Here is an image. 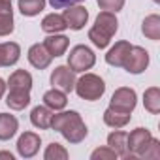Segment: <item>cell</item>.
<instances>
[{
    "instance_id": "obj_1",
    "label": "cell",
    "mask_w": 160,
    "mask_h": 160,
    "mask_svg": "<svg viewBox=\"0 0 160 160\" xmlns=\"http://www.w3.org/2000/svg\"><path fill=\"white\" fill-rule=\"evenodd\" d=\"M51 128L60 132L64 136V139L70 143H81L89 134L87 124L83 122L81 115L77 111H62V113L53 115Z\"/></svg>"
},
{
    "instance_id": "obj_2",
    "label": "cell",
    "mask_w": 160,
    "mask_h": 160,
    "mask_svg": "<svg viewBox=\"0 0 160 160\" xmlns=\"http://www.w3.org/2000/svg\"><path fill=\"white\" fill-rule=\"evenodd\" d=\"M117 28H119V21H117L115 13L104 10V12L98 13V17H96V21H94L92 28L89 30V40H91L98 49H104V47L109 45V42H111V38L115 36Z\"/></svg>"
},
{
    "instance_id": "obj_3",
    "label": "cell",
    "mask_w": 160,
    "mask_h": 160,
    "mask_svg": "<svg viewBox=\"0 0 160 160\" xmlns=\"http://www.w3.org/2000/svg\"><path fill=\"white\" fill-rule=\"evenodd\" d=\"M75 92L79 98H83V100H89V102H94L98 98L104 96L106 92V83H104V79L96 73H85L81 79H77L75 85H73Z\"/></svg>"
},
{
    "instance_id": "obj_4",
    "label": "cell",
    "mask_w": 160,
    "mask_h": 160,
    "mask_svg": "<svg viewBox=\"0 0 160 160\" xmlns=\"http://www.w3.org/2000/svg\"><path fill=\"white\" fill-rule=\"evenodd\" d=\"M94 62H96V55L87 45H75L68 55V66L73 72H87L94 66Z\"/></svg>"
},
{
    "instance_id": "obj_5",
    "label": "cell",
    "mask_w": 160,
    "mask_h": 160,
    "mask_svg": "<svg viewBox=\"0 0 160 160\" xmlns=\"http://www.w3.org/2000/svg\"><path fill=\"white\" fill-rule=\"evenodd\" d=\"M147 66H149V53L143 47L132 45L128 55H126V60H124L122 68L128 73H141V72H145Z\"/></svg>"
},
{
    "instance_id": "obj_6",
    "label": "cell",
    "mask_w": 160,
    "mask_h": 160,
    "mask_svg": "<svg viewBox=\"0 0 160 160\" xmlns=\"http://www.w3.org/2000/svg\"><path fill=\"white\" fill-rule=\"evenodd\" d=\"M136 91L130 89V87H121L113 92L111 96V102H109V108L117 109V111H122V113H132L134 108H136Z\"/></svg>"
},
{
    "instance_id": "obj_7",
    "label": "cell",
    "mask_w": 160,
    "mask_h": 160,
    "mask_svg": "<svg viewBox=\"0 0 160 160\" xmlns=\"http://www.w3.org/2000/svg\"><path fill=\"white\" fill-rule=\"evenodd\" d=\"M51 85L62 92H72L75 85V72L70 66H57L51 73Z\"/></svg>"
},
{
    "instance_id": "obj_8",
    "label": "cell",
    "mask_w": 160,
    "mask_h": 160,
    "mask_svg": "<svg viewBox=\"0 0 160 160\" xmlns=\"http://www.w3.org/2000/svg\"><path fill=\"white\" fill-rule=\"evenodd\" d=\"M151 139H152V136L147 128H136L134 132H130L128 139H126V145H128V152L132 154V158H139L143 149L149 145Z\"/></svg>"
},
{
    "instance_id": "obj_9",
    "label": "cell",
    "mask_w": 160,
    "mask_h": 160,
    "mask_svg": "<svg viewBox=\"0 0 160 160\" xmlns=\"http://www.w3.org/2000/svg\"><path fill=\"white\" fill-rule=\"evenodd\" d=\"M40 145H42V139L38 134L34 132H25L19 136L17 139V152L23 156V158H32L38 151H40Z\"/></svg>"
},
{
    "instance_id": "obj_10",
    "label": "cell",
    "mask_w": 160,
    "mask_h": 160,
    "mask_svg": "<svg viewBox=\"0 0 160 160\" xmlns=\"http://www.w3.org/2000/svg\"><path fill=\"white\" fill-rule=\"evenodd\" d=\"M62 17L72 30H81L89 21V12L83 6H70L68 10H64Z\"/></svg>"
},
{
    "instance_id": "obj_11",
    "label": "cell",
    "mask_w": 160,
    "mask_h": 160,
    "mask_svg": "<svg viewBox=\"0 0 160 160\" xmlns=\"http://www.w3.org/2000/svg\"><path fill=\"white\" fill-rule=\"evenodd\" d=\"M130 42H117L109 51H108V55H106V62L109 64V66H117V68H122V64H124V60H126V55H128V51H130Z\"/></svg>"
},
{
    "instance_id": "obj_12",
    "label": "cell",
    "mask_w": 160,
    "mask_h": 160,
    "mask_svg": "<svg viewBox=\"0 0 160 160\" xmlns=\"http://www.w3.org/2000/svg\"><path fill=\"white\" fill-rule=\"evenodd\" d=\"M53 57L49 55V51L43 47V43H34L30 49H28V62L38 68V70H43L51 64Z\"/></svg>"
},
{
    "instance_id": "obj_13",
    "label": "cell",
    "mask_w": 160,
    "mask_h": 160,
    "mask_svg": "<svg viewBox=\"0 0 160 160\" xmlns=\"http://www.w3.org/2000/svg\"><path fill=\"white\" fill-rule=\"evenodd\" d=\"M126 139H128V134L126 132H121V130H115L108 136V147L115 151L117 156H122V158H132V154L128 152V145H126Z\"/></svg>"
},
{
    "instance_id": "obj_14",
    "label": "cell",
    "mask_w": 160,
    "mask_h": 160,
    "mask_svg": "<svg viewBox=\"0 0 160 160\" xmlns=\"http://www.w3.org/2000/svg\"><path fill=\"white\" fill-rule=\"evenodd\" d=\"M13 32V10L12 0H0V36Z\"/></svg>"
},
{
    "instance_id": "obj_15",
    "label": "cell",
    "mask_w": 160,
    "mask_h": 160,
    "mask_svg": "<svg viewBox=\"0 0 160 160\" xmlns=\"http://www.w3.org/2000/svg\"><path fill=\"white\" fill-rule=\"evenodd\" d=\"M6 87H10V91H27V92H30V89H32V75L27 70H15L10 75Z\"/></svg>"
},
{
    "instance_id": "obj_16",
    "label": "cell",
    "mask_w": 160,
    "mask_h": 160,
    "mask_svg": "<svg viewBox=\"0 0 160 160\" xmlns=\"http://www.w3.org/2000/svg\"><path fill=\"white\" fill-rule=\"evenodd\" d=\"M68 45H70V40H68L66 36H62V34H51V36H47V38L43 40V47L49 51L51 57H60V55H64L66 49H68Z\"/></svg>"
},
{
    "instance_id": "obj_17",
    "label": "cell",
    "mask_w": 160,
    "mask_h": 160,
    "mask_svg": "<svg viewBox=\"0 0 160 160\" xmlns=\"http://www.w3.org/2000/svg\"><path fill=\"white\" fill-rule=\"evenodd\" d=\"M21 57V47L15 42L0 43V64L2 66H13Z\"/></svg>"
},
{
    "instance_id": "obj_18",
    "label": "cell",
    "mask_w": 160,
    "mask_h": 160,
    "mask_svg": "<svg viewBox=\"0 0 160 160\" xmlns=\"http://www.w3.org/2000/svg\"><path fill=\"white\" fill-rule=\"evenodd\" d=\"M19 130V122L13 115L10 113H0V139L8 141L12 139Z\"/></svg>"
},
{
    "instance_id": "obj_19",
    "label": "cell",
    "mask_w": 160,
    "mask_h": 160,
    "mask_svg": "<svg viewBox=\"0 0 160 160\" xmlns=\"http://www.w3.org/2000/svg\"><path fill=\"white\" fill-rule=\"evenodd\" d=\"M51 121H53V111L47 106H36L30 113V122L36 128H51Z\"/></svg>"
},
{
    "instance_id": "obj_20",
    "label": "cell",
    "mask_w": 160,
    "mask_h": 160,
    "mask_svg": "<svg viewBox=\"0 0 160 160\" xmlns=\"http://www.w3.org/2000/svg\"><path fill=\"white\" fill-rule=\"evenodd\" d=\"M43 104H45L51 111H60V109H64L66 104H68L66 92H62V91H58V89L53 87L51 91H47V92L43 94Z\"/></svg>"
},
{
    "instance_id": "obj_21",
    "label": "cell",
    "mask_w": 160,
    "mask_h": 160,
    "mask_svg": "<svg viewBox=\"0 0 160 160\" xmlns=\"http://www.w3.org/2000/svg\"><path fill=\"white\" fill-rule=\"evenodd\" d=\"M66 28H68V25H66L64 17L58 15V13H49L42 21V30L47 32V34H57V32H62Z\"/></svg>"
},
{
    "instance_id": "obj_22",
    "label": "cell",
    "mask_w": 160,
    "mask_h": 160,
    "mask_svg": "<svg viewBox=\"0 0 160 160\" xmlns=\"http://www.w3.org/2000/svg\"><path fill=\"white\" fill-rule=\"evenodd\" d=\"M130 113H122V111H117L113 108H108L104 111V122L111 128H122L130 122Z\"/></svg>"
},
{
    "instance_id": "obj_23",
    "label": "cell",
    "mask_w": 160,
    "mask_h": 160,
    "mask_svg": "<svg viewBox=\"0 0 160 160\" xmlns=\"http://www.w3.org/2000/svg\"><path fill=\"white\" fill-rule=\"evenodd\" d=\"M6 104L10 106V109L21 111L30 104V92H27V91H10V94L6 98Z\"/></svg>"
},
{
    "instance_id": "obj_24",
    "label": "cell",
    "mask_w": 160,
    "mask_h": 160,
    "mask_svg": "<svg viewBox=\"0 0 160 160\" xmlns=\"http://www.w3.org/2000/svg\"><path fill=\"white\" fill-rule=\"evenodd\" d=\"M143 34L149 38V40H160V17L156 13L152 15H147L145 21H143V27H141Z\"/></svg>"
},
{
    "instance_id": "obj_25",
    "label": "cell",
    "mask_w": 160,
    "mask_h": 160,
    "mask_svg": "<svg viewBox=\"0 0 160 160\" xmlns=\"http://www.w3.org/2000/svg\"><path fill=\"white\" fill-rule=\"evenodd\" d=\"M143 106L149 113H158L160 111V89L151 87L143 94Z\"/></svg>"
},
{
    "instance_id": "obj_26",
    "label": "cell",
    "mask_w": 160,
    "mask_h": 160,
    "mask_svg": "<svg viewBox=\"0 0 160 160\" xmlns=\"http://www.w3.org/2000/svg\"><path fill=\"white\" fill-rule=\"evenodd\" d=\"M45 8V0H19V12L27 17H34Z\"/></svg>"
},
{
    "instance_id": "obj_27",
    "label": "cell",
    "mask_w": 160,
    "mask_h": 160,
    "mask_svg": "<svg viewBox=\"0 0 160 160\" xmlns=\"http://www.w3.org/2000/svg\"><path fill=\"white\" fill-rule=\"evenodd\" d=\"M43 158L45 160H66L68 158V151L62 145H58V143H51V145H47V149L43 152Z\"/></svg>"
},
{
    "instance_id": "obj_28",
    "label": "cell",
    "mask_w": 160,
    "mask_h": 160,
    "mask_svg": "<svg viewBox=\"0 0 160 160\" xmlns=\"http://www.w3.org/2000/svg\"><path fill=\"white\" fill-rule=\"evenodd\" d=\"M139 158H151V160L160 158V141L152 138V139L149 141V145L143 149V152H141V156H139Z\"/></svg>"
},
{
    "instance_id": "obj_29",
    "label": "cell",
    "mask_w": 160,
    "mask_h": 160,
    "mask_svg": "<svg viewBox=\"0 0 160 160\" xmlns=\"http://www.w3.org/2000/svg\"><path fill=\"white\" fill-rule=\"evenodd\" d=\"M96 2H98L100 10L113 12V13L121 12V10H122V6H124V0H96Z\"/></svg>"
},
{
    "instance_id": "obj_30",
    "label": "cell",
    "mask_w": 160,
    "mask_h": 160,
    "mask_svg": "<svg viewBox=\"0 0 160 160\" xmlns=\"http://www.w3.org/2000/svg\"><path fill=\"white\" fill-rule=\"evenodd\" d=\"M91 158H92V160H115L117 154H115V151L109 149V147H100V149H96V151L91 154Z\"/></svg>"
},
{
    "instance_id": "obj_31",
    "label": "cell",
    "mask_w": 160,
    "mask_h": 160,
    "mask_svg": "<svg viewBox=\"0 0 160 160\" xmlns=\"http://www.w3.org/2000/svg\"><path fill=\"white\" fill-rule=\"evenodd\" d=\"M79 2H85V0H49V4H51L55 10L70 8V6H73V4H79Z\"/></svg>"
},
{
    "instance_id": "obj_32",
    "label": "cell",
    "mask_w": 160,
    "mask_h": 160,
    "mask_svg": "<svg viewBox=\"0 0 160 160\" xmlns=\"http://www.w3.org/2000/svg\"><path fill=\"white\" fill-rule=\"evenodd\" d=\"M4 92H6V83H4V79H0V98L4 96Z\"/></svg>"
},
{
    "instance_id": "obj_33",
    "label": "cell",
    "mask_w": 160,
    "mask_h": 160,
    "mask_svg": "<svg viewBox=\"0 0 160 160\" xmlns=\"http://www.w3.org/2000/svg\"><path fill=\"white\" fill-rule=\"evenodd\" d=\"M0 158H10V160H13V154L8 152V151H2V152H0Z\"/></svg>"
},
{
    "instance_id": "obj_34",
    "label": "cell",
    "mask_w": 160,
    "mask_h": 160,
    "mask_svg": "<svg viewBox=\"0 0 160 160\" xmlns=\"http://www.w3.org/2000/svg\"><path fill=\"white\" fill-rule=\"evenodd\" d=\"M154 2H158V0H154Z\"/></svg>"
},
{
    "instance_id": "obj_35",
    "label": "cell",
    "mask_w": 160,
    "mask_h": 160,
    "mask_svg": "<svg viewBox=\"0 0 160 160\" xmlns=\"http://www.w3.org/2000/svg\"><path fill=\"white\" fill-rule=\"evenodd\" d=\"M0 66H2V64H0Z\"/></svg>"
}]
</instances>
